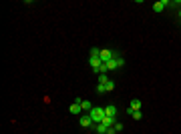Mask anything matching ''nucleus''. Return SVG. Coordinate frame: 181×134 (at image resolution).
Here are the masks:
<instances>
[{"label": "nucleus", "mask_w": 181, "mask_h": 134, "mask_svg": "<svg viewBox=\"0 0 181 134\" xmlns=\"http://www.w3.org/2000/svg\"><path fill=\"white\" fill-rule=\"evenodd\" d=\"M105 112H107V116H109V118H117V106H113V104L105 106Z\"/></svg>", "instance_id": "obj_5"}, {"label": "nucleus", "mask_w": 181, "mask_h": 134, "mask_svg": "<svg viewBox=\"0 0 181 134\" xmlns=\"http://www.w3.org/2000/svg\"><path fill=\"white\" fill-rule=\"evenodd\" d=\"M139 108H141V102H139V100H133V102H131V106H129V114H133V112H137L139 110Z\"/></svg>", "instance_id": "obj_7"}, {"label": "nucleus", "mask_w": 181, "mask_h": 134, "mask_svg": "<svg viewBox=\"0 0 181 134\" xmlns=\"http://www.w3.org/2000/svg\"><path fill=\"white\" fill-rule=\"evenodd\" d=\"M103 124H107V126L111 128V126H115V124H117V118H109V116H107V118L103 120Z\"/></svg>", "instance_id": "obj_11"}, {"label": "nucleus", "mask_w": 181, "mask_h": 134, "mask_svg": "<svg viewBox=\"0 0 181 134\" xmlns=\"http://www.w3.org/2000/svg\"><path fill=\"white\" fill-rule=\"evenodd\" d=\"M105 86H107V90H113V88H115V82H113V80H109Z\"/></svg>", "instance_id": "obj_16"}, {"label": "nucleus", "mask_w": 181, "mask_h": 134, "mask_svg": "<svg viewBox=\"0 0 181 134\" xmlns=\"http://www.w3.org/2000/svg\"><path fill=\"white\" fill-rule=\"evenodd\" d=\"M68 110H71V114H81L83 108H81V104H79V102H75V104H71V108H68Z\"/></svg>", "instance_id": "obj_10"}, {"label": "nucleus", "mask_w": 181, "mask_h": 134, "mask_svg": "<svg viewBox=\"0 0 181 134\" xmlns=\"http://www.w3.org/2000/svg\"><path fill=\"white\" fill-rule=\"evenodd\" d=\"M90 56H101V50L99 48H90Z\"/></svg>", "instance_id": "obj_15"}, {"label": "nucleus", "mask_w": 181, "mask_h": 134, "mask_svg": "<svg viewBox=\"0 0 181 134\" xmlns=\"http://www.w3.org/2000/svg\"><path fill=\"white\" fill-rule=\"evenodd\" d=\"M179 18H181V10H179Z\"/></svg>", "instance_id": "obj_18"}, {"label": "nucleus", "mask_w": 181, "mask_h": 134, "mask_svg": "<svg viewBox=\"0 0 181 134\" xmlns=\"http://www.w3.org/2000/svg\"><path fill=\"white\" fill-rule=\"evenodd\" d=\"M95 130H97V134H107V130H109V126L101 122V124H95Z\"/></svg>", "instance_id": "obj_9"}, {"label": "nucleus", "mask_w": 181, "mask_h": 134, "mask_svg": "<svg viewBox=\"0 0 181 134\" xmlns=\"http://www.w3.org/2000/svg\"><path fill=\"white\" fill-rule=\"evenodd\" d=\"M89 64H90V68H93V70H99L101 64H103V60H101V56H90V58H89Z\"/></svg>", "instance_id": "obj_4"}, {"label": "nucleus", "mask_w": 181, "mask_h": 134, "mask_svg": "<svg viewBox=\"0 0 181 134\" xmlns=\"http://www.w3.org/2000/svg\"><path fill=\"white\" fill-rule=\"evenodd\" d=\"M115 130H117V132H121V130H123V124H121V122H117V124H115Z\"/></svg>", "instance_id": "obj_17"}, {"label": "nucleus", "mask_w": 181, "mask_h": 134, "mask_svg": "<svg viewBox=\"0 0 181 134\" xmlns=\"http://www.w3.org/2000/svg\"><path fill=\"white\" fill-rule=\"evenodd\" d=\"M113 58H117V52H113L109 48H103V50H101V60H103V64H107L109 60H113Z\"/></svg>", "instance_id": "obj_2"}, {"label": "nucleus", "mask_w": 181, "mask_h": 134, "mask_svg": "<svg viewBox=\"0 0 181 134\" xmlns=\"http://www.w3.org/2000/svg\"><path fill=\"white\" fill-rule=\"evenodd\" d=\"M79 124H81L83 128H95V122H93V118H90L89 114H83L81 118H79Z\"/></svg>", "instance_id": "obj_3"}, {"label": "nucleus", "mask_w": 181, "mask_h": 134, "mask_svg": "<svg viewBox=\"0 0 181 134\" xmlns=\"http://www.w3.org/2000/svg\"><path fill=\"white\" fill-rule=\"evenodd\" d=\"M97 92H99V94L107 92V86H105V84H99V86H97Z\"/></svg>", "instance_id": "obj_14"}, {"label": "nucleus", "mask_w": 181, "mask_h": 134, "mask_svg": "<svg viewBox=\"0 0 181 134\" xmlns=\"http://www.w3.org/2000/svg\"><path fill=\"white\" fill-rule=\"evenodd\" d=\"M165 6H167L165 0H159V2H155V4H153V10H155V12H163V8H165Z\"/></svg>", "instance_id": "obj_8"}, {"label": "nucleus", "mask_w": 181, "mask_h": 134, "mask_svg": "<svg viewBox=\"0 0 181 134\" xmlns=\"http://www.w3.org/2000/svg\"><path fill=\"white\" fill-rule=\"evenodd\" d=\"M131 116H133V120H141V118H143V114H141V110L133 112V114H131Z\"/></svg>", "instance_id": "obj_13"}, {"label": "nucleus", "mask_w": 181, "mask_h": 134, "mask_svg": "<svg viewBox=\"0 0 181 134\" xmlns=\"http://www.w3.org/2000/svg\"><path fill=\"white\" fill-rule=\"evenodd\" d=\"M89 116L93 118V122H95V124H101V122L107 118V112H105V108H103V106H93V108H90V112H89Z\"/></svg>", "instance_id": "obj_1"}, {"label": "nucleus", "mask_w": 181, "mask_h": 134, "mask_svg": "<svg viewBox=\"0 0 181 134\" xmlns=\"http://www.w3.org/2000/svg\"><path fill=\"white\" fill-rule=\"evenodd\" d=\"M109 82V76L107 74H99V84H107Z\"/></svg>", "instance_id": "obj_12"}, {"label": "nucleus", "mask_w": 181, "mask_h": 134, "mask_svg": "<svg viewBox=\"0 0 181 134\" xmlns=\"http://www.w3.org/2000/svg\"><path fill=\"white\" fill-rule=\"evenodd\" d=\"M75 102H79V104H81V108H83V110H87V112H90V108H93V104H90L89 100H83V98H76Z\"/></svg>", "instance_id": "obj_6"}]
</instances>
